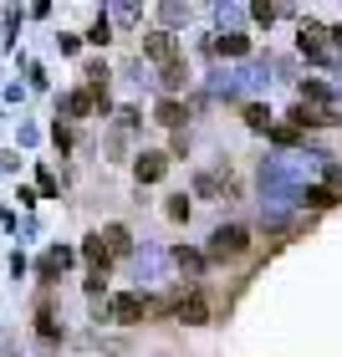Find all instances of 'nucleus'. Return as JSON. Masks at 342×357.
Here are the masks:
<instances>
[{
	"label": "nucleus",
	"instance_id": "obj_7",
	"mask_svg": "<svg viewBox=\"0 0 342 357\" xmlns=\"http://www.w3.org/2000/svg\"><path fill=\"white\" fill-rule=\"evenodd\" d=\"M82 261L92 266V275H107V245H103V235H92V240H82Z\"/></svg>",
	"mask_w": 342,
	"mask_h": 357
},
{
	"label": "nucleus",
	"instance_id": "obj_20",
	"mask_svg": "<svg viewBox=\"0 0 342 357\" xmlns=\"http://www.w3.org/2000/svg\"><path fill=\"white\" fill-rule=\"evenodd\" d=\"M52 138H57V149H61V153H67V149H72V133H67V128H61V123L52 128Z\"/></svg>",
	"mask_w": 342,
	"mask_h": 357
},
{
	"label": "nucleus",
	"instance_id": "obj_4",
	"mask_svg": "<svg viewBox=\"0 0 342 357\" xmlns=\"http://www.w3.org/2000/svg\"><path fill=\"white\" fill-rule=\"evenodd\" d=\"M174 317L184 321V327H205V321H209V301H205V291H189V296H179Z\"/></svg>",
	"mask_w": 342,
	"mask_h": 357
},
{
	"label": "nucleus",
	"instance_id": "obj_12",
	"mask_svg": "<svg viewBox=\"0 0 342 357\" xmlns=\"http://www.w3.org/2000/svg\"><path fill=\"white\" fill-rule=\"evenodd\" d=\"M61 107H67L72 118H87V107H92V92H87V87H82V92H72V97H67Z\"/></svg>",
	"mask_w": 342,
	"mask_h": 357
},
{
	"label": "nucleus",
	"instance_id": "obj_17",
	"mask_svg": "<svg viewBox=\"0 0 342 357\" xmlns=\"http://www.w3.org/2000/svg\"><path fill=\"white\" fill-rule=\"evenodd\" d=\"M174 261H179V271H200L205 255H200V250H174Z\"/></svg>",
	"mask_w": 342,
	"mask_h": 357
},
{
	"label": "nucleus",
	"instance_id": "obj_9",
	"mask_svg": "<svg viewBox=\"0 0 342 357\" xmlns=\"http://www.w3.org/2000/svg\"><path fill=\"white\" fill-rule=\"evenodd\" d=\"M154 123H164V128H179V123H184V102H174V97H164V102L154 107Z\"/></svg>",
	"mask_w": 342,
	"mask_h": 357
},
{
	"label": "nucleus",
	"instance_id": "obj_6",
	"mask_svg": "<svg viewBox=\"0 0 342 357\" xmlns=\"http://www.w3.org/2000/svg\"><path fill=\"white\" fill-rule=\"evenodd\" d=\"M133 174H138V184H158V178L169 174V153H138V164H133Z\"/></svg>",
	"mask_w": 342,
	"mask_h": 357
},
{
	"label": "nucleus",
	"instance_id": "obj_5",
	"mask_svg": "<svg viewBox=\"0 0 342 357\" xmlns=\"http://www.w3.org/2000/svg\"><path fill=\"white\" fill-rule=\"evenodd\" d=\"M67 266H72V250L67 245H52L41 255V286H57L61 275H67Z\"/></svg>",
	"mask_w": 342,
	"mask_h": 357
},
{
	"label": "nucleus",
	"instance_id": "obj_8",
	"mask_svg": "<svg viewBox=\"0 0 342 357\" xmlns=\"http://www.w3.org/2000/svg\"><path fill=\"white\" fill-rule=\"evenodd\" d=\"M103 245H107V255H128V250H133V235H128L123 225H107V230H103Z\"/></svg>",
	"mask_w": 342,
	"mask_h": 357
},
{
	"label": "nucleus",
	"instance_id": "obj_15",
	"mask_svg": "<svg viewBox=\"0 0 342 357\" xmlns=\"http://www.w3.org/2000/svg\"><path fill=\"white\" fill-rule=\"evenodd\" d=\"M184 77H189V72H184V61H169V67H164V87L179 92V87H184Z\"/></svg>",
	"mask_w": 342,
	"mask_h": 357
},
{
	"label": "nucleus",
	"instance_id": "obj_18",
	"mask_svg": "<svg viewBox=\"0 0 342 357\" xmlns=\"http://www.w3.org/2000/svg\"><path fill=\"white\" fill-rule=\"evenodd\" d=\"M87 41H92V46H107V41H112V31H107V21H103V15H97V21H92Z\"/></svg>",
	"mask_w": 342,
	"mask_h": 357
},
{
	"label": "nucleus",
	"instance_id": "obj_14",
	"mask_svg": "<svg viewBox=\"0 0 342 357\" xmlns=\"http://www.w3.org/2000/svg\"><path fill=\"white\" fill-rule=\"evenodd\" d=\"M306 204H312V209H327V204H337V194L322 189V184H312V189H306Z\"/></svg>",
	"mask_w": 342,
	"mask_h": 357
},
{
	"label": "nucleus",
	"instance_id": "obj_11",
	"mask_svg": "<svg viewBox=\"0 0 342 357\" xmlns=\"http://www.w3.org/2000/svg\"><path fill=\"white\" fill-rule=\"evenodd\" d=\"M36 337H41V342H61V327H57L52 312H36Z\"/></svg>",
	"mask_w": 342,
	"mask_h": 357
},
{
	"label": "nucleus",
	"instance_id": "obj_21",
	"mask_svg": "<svg viewBox=\"0 0 342 357\" xmlns=\"http://www.w3.org/2000/svg\"><path fill=\"white\" fill-rule=\"evenodd\" d=\"M332 36H337V52H342V31H332Z\"/></svg>",
	"mask_w": 342,
	"mask_h": 357
},
{
	"label": "nucleus",
	"instance_id": "obj_1",
	"mask_svg": "<svg viewBox=\"0 0 342 357\" xmlns=\"http://www.w3.org/2000/svg\"><path fill=\"white\" fill-rule=\"evenodd\" d=\"M251 250V235L240 230V225H225V230H215L209 235V261H235V255H246Z\"/></svg>",
	"mask_w": 342,
	"mask_h": 357
},
{
	"label": "nucleus",
	"instance_id": "obj_13",
	"mask_svg": "<svg viewBox=\"0 0 342 357\" xmlns=\"http://www.w3.org/2000/svg\"><path fill=\"white\" fill-rule=\"evenodd\" d=\"M215 46H220L225 56H246V52H251V41H246V36H220Z\"/></svg>",
	"mask_w": 342,
	"mask_h": 357
},
{
	"label": "nucleus",
	"instance_id": "obj_19",
	"mask_svg": "<svg viewBox=\"0 0 342 357\" xmlns=\"http://www.w3.org/2000/svg\"><path fill=\"white\" fill-rule=\"evenodd\" d=\"M164 215L169 220H189V199H184V194H174V199L164 204Z\"/></svg>",
	"mask_w": 342,
	"mask_h": 357
},
{
	"label": "nucleus",
	"instance_id": "obj_3",
	"mask_svg": "<svg viewBox=\"0 0 342 357\" xmlns=\"http://www.w3.org/2000/svg\"><path fill=\"white\" fill-rule=\"evenodd\" d=\"M143 56L149 61H179V41H174V31H149V36H143Z\"/></svg>",
	"mask_w": 342,
	"mask_h": 357
},
{
	"label": "nucleus",
	"instance_id": "obj_16",
	"mask_svg": "<svg viewBox=\"0 0 342 357\" xmlns=\"http://www.w3.org/2000/svg\"><path fill=\"white\" fill-rule=\"evenodd\" d=\"M246 123L255 128V133H266V128H271V112L260 107V102H251V107H246Z\"/></svg>",
	"mask_w": 342,
	"mask_h": 357
},
{
	"label": "nucleus",
	"instance_id": "obj_2",
	"mask_svg": "<svg viewBox=\"0 0 342 357\" xmlns=\"http://www.w3.org/2000/svg\"><path fill=\"white\" fill-rule=\"evenodd\" d=\"M107 317H112V321H123V327H138V321L149 317V301L133 296V291H123V296H112V301H107Z\"/></svg>",
	"mask_w": 342,
	"mask_h": 357
},
{
	"label": "nucleus",
	"instance_id": "obj_10",
	"mask_svg": "<svg viewBox=\"0 0 342 357\" xmlns=\"http://www.w3.org/2000/svg\"><path fill=\"white\" fill-rule=\"evenodd\" d=\"M302 56L327 61V41H322V31H302Z\"/></svg>",
	"mask_w": 342,
	"mask_h": 357
}]
</instances>
